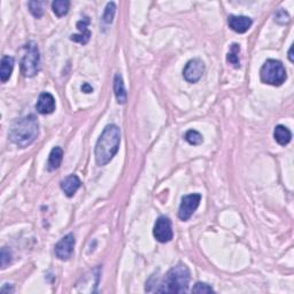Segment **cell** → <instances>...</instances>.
<instances>
[{
	"label": "cell",
	"instance_id": "cell-1",
	"mask_svg": "<svg viewBox=\"0 0 294 294\" xmlns=\"http://www.w3.org/2000/svg\"><path fill=\"white\" fill-rule=\"evenodd\" d=\"M121 144V130L118 125L108 124L99 137L94 148L95 162L99 167L106 166L118 152Z\"/></svg>",
	"mask_w": 294,
	"mask_h": 294
},
{
	"label": "cell",
	"instance_id": "cell-2",
	"mask_svg": "<svg viewBox=\"0 0 294 294\" xmlns=\"http://www.w3.org/2000/svg\"><path fill=\"white\" fill-rule=\"evenodd\" d=\"M39 135V124L35 115H28L13 122L9 139L16 146L26 148L31 145Z\"/></svg>",
	"mask_w": 294,
	"mask_h": 294
},
{
	"label": "cell",
	"instance_id": "cell-3",
	"mask_svg": "<svg viewBox=\"0 0 294 294\" xmlns=\"http://www.w3.org/2000/svg\"><path fill=\"white\" fill-rule=\"evenodd\" d=\"M191 273L184 263L173 266L166 273L156 292L159 293H185L189 290Z\"/></svg>",
	"mask_w": 294,
	"mask_h": 294
},
{
	"label": "cell",
	"instance_id": "cell-4",
	"mask_svg": "<svg viewBox=\"0 0 294 294\" xmlns=\"http://www.w3.org/2000/svg\"><path fill=\"white\" fill-rule=\"evenodd\" d=\"M260 78L265 84L280 87L287 78L285 67L278 60H266L260 70Z\"/></svg>",
	"mask_w": 294,
	"mask_h": 294
},
{
	"label": "cell",
	"instance_id": "cell-5",
	"mask_svg": "<svg viewBox=\"0 0 294 294\" xmlns=\"http://www.w3.org/2000/svg\"><path fill=\"white\" fill-rule=\"evenodd\" d=\"M25 54L21 60V73L26 77H33L39 73L40 56L38 45L35 42H29L23 46Z\"/></svg>",
	"mask_w": 294,
	"mask_h": 294
},
{
	"label": "cell",
	"instance_id": "cell-6",
	"mask_svg": "<svg viewBox=\"0 0 294 294\" xmlns=\"http://www.w3.org/2000/svg\"><path fill=\"white\" fill-rule=\"evenodd\" d=\"M201 201V196L199 193H192L189 196H184L180 201L178 217L180 221L186 222L190 220L191 216L194 214V211L198 209Z\"/></svg>",
	"mask_w": 294,
	"mask_h": 294
},
{
	"label": "cell",
	"instance_id": "cell-7",
	"mask_svg": "<svg viewBox=\"0 0 294 294\" xmlns=\"http://www.w3.org/2000/svg\"><path fill=\"white\" fill-rule=\"evenodd\" d=\"M153 235L159 242L166 244L169 242L174 237L173 228H172V221L167 216H160L156 220L153 229Z\"/></svg>",
	"mask_w": 294,
	"mask_h": 294
},
{
	"label": "cell",
	"instance_id": "cell-8",
	"mask_svg": "<svg viewBox=\"0 0 294 294\" xmlns=\"http://www.w3.org/2000/svg\"><path fill=\"white\" fill-rule=\"evenodd\" d=\"M205 63L200 59H191L183 69V76L189 83H197L205 74Z\"/></svg>",
	"mask_w": 294,
	"mask_h": 294
},
{
	"label": "cell",
	"instance_id": "cell-9",
	"mask_svg": "<svg viewBox=\"0 0 294 294\" xmlns=\"http://www.w3.org/2000/svg\"><path fill=\"white\" fill-rule=\"evenodd\" d=\"M75 237L73 234H68L64 235L63 238L60 239V241H58V244L54 247V252H56L57 258L61 260V261H67L71 258L74 253L75 248Z\"/></svg>",
	"mask_w": 294,
	"mask_h": 294
},
{
	"label": "cell",
	"instance_id": "cell-10",
	"mask_svg": "<svg viewBox=\"0 0 294 294\" xmlns=\"http://www.w3.org/2000/svg\"><path fill=\"white\" fill-rule=\"evenodd\" d=\"M37 112L42 115H49L56 111V99L49 92H42L39 94L38 101L36 105Z\"/></svg>",
	"mask_w": 294,
	"mask_h": 294
},
{
	"label": "cell",
	"instance_id": "cell-11",
	"mask_svg": "<svg viewBox=\"0 0 294 294\" xmlns=\"http://www.w3.org/2000/svg\"><path fill=\"white\" fill-rule=\"evenodd\" d=\"M228 25L237 33H245L252 27L253 20L248 16L230 15L228 18Z\"/></svg>",
	"mask_w": 294,
	"mask_h": 294
},
{
	"label": "cell",
	"instance_id": "cell-12",
	"mask_svg": "<svg viewBox=\"0 0 294 294\" xmlns=\"http://www.w3.org/2000/svg\"><path fill=\"white\" fill-rule=\"evenodd\" d=\"M81 185H82L81 179L78 178V176L76 175L67 176L66 178L61 180L60 183L61 190L63 191L64 194H66L68 198L74 197V194L77 192V190L80 189Z\"/></svg>",
	"mask_w": 294,
	"mask_h": 294
},
{
	"label": "cell",
	"instance_id": "cell-13",
	"mask_svg": "<svg viewBox=\"0 0 294 294\" xmlns=\"http://www.w3.org/2000/svg\"><path fill=\"white\" fill-rule=\"evenodd\" d=\"M14 58L9 56H4L1 59V66H0V80L2 83H6L12 76L13 69H14Z\"/></svg>",
	"mask_w": 294,
	"mask_h": 294
},
{
	"label": "cell",
	"instance_id": "cell-14",
	"mask_svg": "<svg viewBox=\"0 0 294 294\" xmlns=\"http://www.w3.org/2000/svg\"><path fill=\"white\" fill-rule=\"evenodd\" d=\"M114 93L118 104L124 105L126 102V99H128V94H126L124 82H123L121 74H116L114 77Z\"/></svg>",
	"mask_w": 294,
	"mask_h": 294
},
{
	"label": "cell",
	"instance_id": "cell-15",
	"mask_svg": "<svg viewBox=\"0 0 294 294\" xmlns=\"http://www.w3.org/2000/svg\"><path fill=\"white\" fill-rule=\"evenodd\" d=\"M63 159V151L59 146L53 147L49 155V161H47V169L49 172H54L61 166Z\"/></svg>",
	"mask_w": 294,
	"mask_h": 294
},
{
	"label": "cell",
	"instance_id": "cell-16",
	"mask_svg": "<svg viewBox=\"0 0 294 294\" xmlns=\"http://www.w3.org/2000/svg\"><path fill=\"white\" fill-rule=\"evenodd\" d=\"M273 137H275V140L279 145L285 146L291 142L292 139V133L289 129L286 128L285 125H277L275 130H273Z\"/></svg>",
	"mask_w": 294,
	"mask_h": 294
},
{
	"label": "cell",
	"instance_id": "cell-17",
	"mask_svg": "<svg viewBox=\"0 0 294 294\" xmlns=\"http://www.w3.org/2000/svg\"><path fill=\"white\" fill-rule=\"evenodd\" d=\"M70 2L68 0H56L52 2V9L58 18H62L69 12Z\"/></svg>",
	"mask_w": 294,
	"mask_h": 294
},
{
	"label": "cell",
	"instance_id": "cell-18",
	"mask_svg": "<svg viewBox=\"0 0 294 294\" xmlns=\"http://www.w3.org/2000/svg\"><path fill=\"white\" fill-rule=\"evenodd\" d=\"M239 52H240V46L238 44H232L230 52L227 56V61L231 63L235 68H240V60H239Z\"/></svg>",
	"mask_w": 294,
	"mask_h": 294
},
{
	"label": "cell",
	"instance_id": "cell-19",
	"mask_svg": "<svg viewBox=\"0 0 294 294\" xmlns=\"http://www.w3.org/2000/svg\"><path fill=\"white\" fill-rule=\"evenodd\" d=\"M184 138H185V140L190 145L193 146H198L204 143L203 135H201L200 132H198L197 130H189V131L185 133V136H184Z\"/></svg>",
	"mask_w": 294,
	"mask_h": 294
},
{
	"label": "cell",
	"instance_id": "cell-20",
	"mask_svg": "<svg viewBox=\"0 0 294 294\" xmlns=\"http://www.w3.org/2000/svg\"><path fill=\"white\" fill-rule=\"evenodd\" d=\"M44 2L43 1H29V11L36 19H40L44 14L43 8Z\"/></svg>",
	"mask_w": 294,
	"mask_h": 294
},
{
	"label": "cell",
	"instance_id": "cell-21",
	"mask_svg": "<svg viewBox=\"0 0 294 294\" xmlns=\"http://www.w3.org/2000/svg\"><path fill=\"white\" fill-rule=\"evenodd\" d=\"M116 12V5L115 2H108L107 6L105 8L104 16H102V20H104L105 23H112L113 19H114Z\"/></svg>",
	"mask_w": 294,
	"mask_h": 294
},
{
	"label": "cell",
	"instance_id": "cell-22",
	"mask_svg": "<svg viewBox=\"0 0 294 294\" xmlns=\"http://www.w3.org/2000/svg\"><path fill=\"white\" fill-rule=\"evenodd\" d=\"M193 293H213L214 289L210 285H208L206 283L198 282L192 289Z\"/></svg>",
	"mask_w": 294,
	"mask_h": 294
},
{
	"label": "cell",
	"instance_id": "cell-23",
	"mask_svg": "<svg viewBox=\"0 0 294 294\" xmlns=\"http://www.w3.org/2000/svg\"><path fill=\"white\" fill-rule=\"evenodd\" d=\"M90 37H91V31H88V32H83V33H78V35H71L70 36V40L71 42H75V43H80V44H85L88 43V40H90Z\"/></svg>",
	"mask_w": 294,
	"mask_h": 294
},
{
	"label": "cell",
	"instance_id": "cell-24",
	"mask_svg": "<svg viewBox=\"0 0 294 294\" xmlns=\"http://www.w3.org/2000/svg\"><path fill=\"white\" fill-rule=\"evenodd\" d=\"M275 21L279 25H287L290 22V15L285 9H279L275 14Z\"/></svg>",
	"mask_w": 294,
	"mask_h": 294
},
{
	"label": "cell",
	"instance_id": "cell-25",
	"mask_svg": "<svg viewBox=\"0 0 294 294\" xmlns=\"http://www.w3.org/2000/svg\"><path fill=\"white\" fill-rule=\"evenodd\" d=\"M12 262V253L7 247L1 249V268L5 269Z\"/></svg>",
	"mask_w": 294,
	"mask_h": 294
},
{
	"label": "cell",
	"instance_id": "cell-26",
	"mask_svg": "<svg viewBox=\"0 0 294 294\" xmlns=\"http://www.w3.org/2000/svg\"><path fill=\"white\" fill-rule=\"evenodd\" d=\"M81 90L82 92H84V93H92V92H93V88H92L88 83H84L81 87Z\"/></svg>",
	"mask_w": 294,
	"mask_h": 294
},
{
	"label": "cell",
	"instance_id": "cell-27",
	"mask_svg": "<svg viewBox=\"0 0 294 294\" xmlns=\"http://www.w3.org/2000/svg\"><path fill=\"white\" fill-rule=\"evenodd\" d=\"M292 51H293V46H291L290 47V51H289V59H290V61L291 62H293V56H292Z\"/></svg>",
	"mask_w": 294,
	"mask_h": 294
}]
</instances>
